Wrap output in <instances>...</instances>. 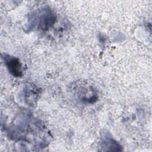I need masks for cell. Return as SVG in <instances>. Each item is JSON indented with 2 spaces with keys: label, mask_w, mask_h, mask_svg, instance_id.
<instances>
[{
  "label": "cell",
  "mask_w": 152,
  "mask_h": 152,
  "mask_svg": "<svg viewBox=\"0 0 152 152\" xmlns=\"http://www.w3.org/2000/svg\"><path fill=\"white\" fill-rule=\"evenodd\" d=\"M4 60L5 61L7 68L13 75L18 77L21 75V65L17 59L8 56L4 57Z\"/></svg>",
  "instance_id": "6da1fadb"
}]
</instances>
